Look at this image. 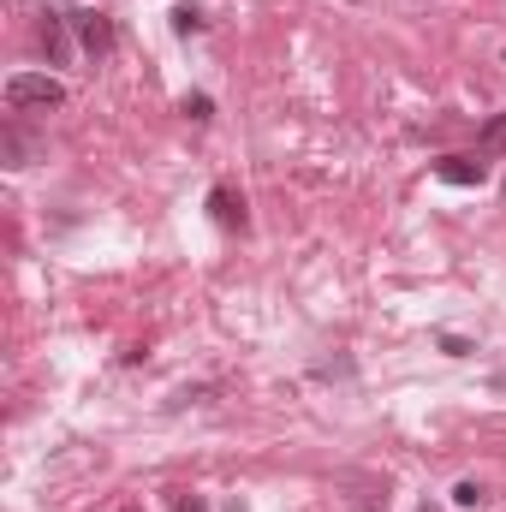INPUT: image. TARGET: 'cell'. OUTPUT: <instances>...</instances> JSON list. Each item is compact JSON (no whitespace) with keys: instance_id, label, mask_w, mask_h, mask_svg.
<instances>
[{"instance_id":"obj_1","label":"cell","mask_w":506,"mask_h":512,"mask_svg":"<svg viewBox=\"0 0 506 512\" xmlns=\"http://www.w3.org/2000/svg\"><path fill=\"white\" fill-rule=\"evenodd\" d=\"M60 102H66V84L48 78V72H12L6 78V108L12 114H48Z\"/></svg>"},{"instance_id":"obj_2","label":"cell","mask_w":506,"mask_h":512,"mask_svg":"<svg viewBox=\"0 0 506 512\" xmlns=\"http://www.w3.org/2000/svg\"><path fill=\"white\" fill-rule=\"evenodd\" d=\"M435 179L441 185H483L489 179V161L483 155H441L435 161Z\"/></svg>"},{"instance_id":"obj_3","label":"cell","mask_w":506,"mask_h":512,"mask_svg":"<svg viewBox=\"0 0 506 512\" xmlns=\"http://www.w3.org/2000/svg\"><path fill=\"white\" fill-rule=\"evenodd\" d=\"M72 24H78V42H84L96 60H108V54H114V42H120V36H114V24H108L102 12H78Z\"/></svg>"},{"instance_id":"obj_4","label":"cell","mask_w":506,"mask_h":512,"mask_svg":"<svg viewBox=\"0 0 506 512\" xmlns=\"http://www.w3.org/2000/svg\"><path fill=\"white\" fill-rule=\"evenodd\" d=\"M209 215H215L221 227H245V197H239L233 185H215V191H209Z\"/></svg>"},{"instance_id":"obj_5","label":"cell","mask_w":506,"mask_h":512,"mask_svg":"<svg viewBox=\"0 0 506 512\" xmlns=\"http://www.w3.org/2000/svg\"><path fill=\"white\" fill-rule=\"evenodd\" d=\"M36 42H42V54H48V66H66V54H72V36H66V24H60V18H42V30H36Z\"/></svg>"},{"instance_id":"obj_6","label":"cell","mask_w":506,"mask_h":512,"mask_svg":"<svg viewBox=\"0 0 506 512\" xmlns=\"http://www.w3.org/2000/svg\"><path fill=\"white\" fill-rule=\"evenodd\" d=\"M501 149H506V114H495L483 126V137H477V155H501Z\"/></svg>"},{"instance_id":"obj_7","label":"cell","mask_w":506,"mask_h":512,"mask_svg":"<svg viewBox=\"0 0 506 512\" xmlns=\"http://www.w3.org/2000/svg\"><path fill=\"white\" fill-rule=\"evenodd\" d=\"M173 30H179V36H197V30H203V12H197V6H173Z\"/></svg>"},{"instance_id":"obj_8","label":"cell","mask_w":506,"mask_h":512,"mask_svg":"<svg viewBox=\"0 0 506 512\" xmlns=\"http://www.w3.org/2000/svg\"><path fill=\"white\" fill-rule=\"evenodd\" d=\"M453 501H459V507H483V501H489V489H483V483H471V477H465V483H459V489H453Z\"/></svg>"},{"instance_id":"obj_9","label":"cell","mask_w":506,"mask_h":512,"mask_svg":"<svg viewBox=\"0 0 506 512\" xmlns=\"http://www.w3.org/2000/svg\"><path fill=\"white\" fill-rule=\"evenodd\" d=\"M185 114H191V120H197V126H203V120H209V114H215V102H209V96H185Z\"/></svg>"},{"instance_id":"obj_10","label":"cell","mask_w":506,"mask_h":512,"mask_svg":"<svg viewBox=\"0 0 506 512\" xmlns=\"http://www.w3.org/2000/svg\"><path fill=\"white\" fill-rule=\"evenodd\" d=\"M173 512H209L197 495H173Z\"/></svg>"},{"instance_id":"obj_11","label":"cell","mask_w":506,"mask_h":512,"mask_svg":"<svg viewBox=\"0 0 506 512\" xmlns=\"http://www.w3.org/2000/svg\"><path fill=\"white\" fill-rule=\"evenodd\" d=\"M423 512H429V507H423Z\"/></svg>"}]
</instances>
